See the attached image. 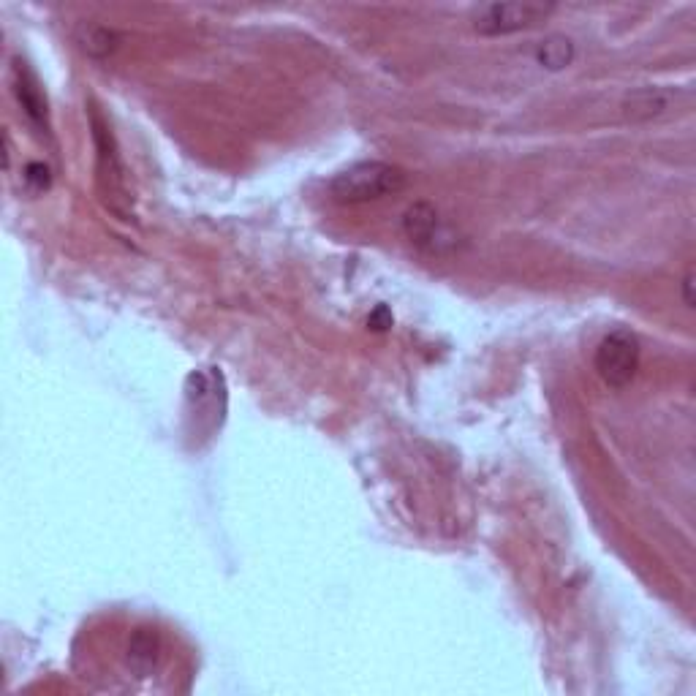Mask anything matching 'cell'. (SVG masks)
<instances>
[{
    "label": "cell",
    "mask_w": 696,
    "mask_h": 696,
    "mask_svg": "<svg viewBox=\"0 0 696 696\" xmlns=\"http://www.w3.org/2000/svg\"><path fill=\"white\" fill-rule=\"evenodd\" d=\"M406 172L387 161H359L332 177L329 194L340 204H368L400 194L406 188Z\"/></svg>",
    "instance_id": "obj_1"
},
{
    "label": "cell",
    "mask_w": 696,
    "mask_h": 696,
    "mask_svg": "<svg viewBox=\"0 0 696 696\" xmlns=\"http://www.w3.org/2000/svg\"><path fill=\"white\" fill-rule=\"evenodd\" d=\"M90 128H93V142H96V172L104 202L123 221H134V207H131V196H128L126 166H123V158L117 153L112 128L107 126V120L101 117V112L96 107L90 109Z\"/></svg>",
    "instance_id": "obj_2"
},
{
    "label": "cell",
    "mask_w": 696,
    "mask_h": 696,
    "mask_svg": "<svg viewBox=\"0 0 696 696\" xmlns=\"http://www.w3.org/2000/svg\"><path fill=\"white\" fill-rule=\"evenodd\" d=\"M596 370L612 389L629 387L639 370V340L629 329H612L596 348Z\"/></svg>",
    "instance_id": "obj_3"
},
{
    "label": "cell",
    "mask_w": 696,
    "mask_h": 696,
    "mask_svg": "<svg viewBox=\"0 0 696 696\" xmlns=\"http://www.w3.org/2000/svg\"><path fill=\"white\" fill-rule=\"evenodd\" d=\"M552 11L555 6H544V3H490V6H479L471 14V22L482 36H509L539 25Z\"/></svg>",
    "instance_id": "obj_4"
},
{
    "label": "cell",
    "mask_w": 696,
    "mask_h": 696,
    "mask_svg": "<svg viewBox=\"0 0 696 696\" xmlns=\"http://www.w3.org/2000/svg\"><path fill=\"white\" fill-rule=\"evenodd\" d=\"M403 229H406L408 240L425 248L430 253H441L455 248L457 237L446 229L433 204L416 202L414 207H408L406 218H403Z\"/></svg>",
    "instance_id": "obj_5"
},
{
    "label": "cell",
    "mask_w": 696,
    "mask_h": 696,
    "mask_svg": "<svg viewBox=\"0 0 696 696\" xmlns=\"http://www.w3.org/2000/svg\"><path fill=\"white\" fill-rule=\"evenodd\" d=\"M672 107V90H664V87H642L637 93H631L626 98V117L631 120H648V117H658L669 112Z\"/></svg>",
    "instance_id": "obj_6"
},
{
    "label": "cell",
    "mask_w": 696,
    "mask_h": 696,
    "mask_svg": "<svg viewBox=\"0 0 696 696\" xmlns=\"http://www.w3.org/2000/svg\"><path fill=\"white\" fill-rule=\"evenodd\" d=\"M161 653V639L155 629H136L131 642H128V664L139 677H147L158 664Z\"/></svg>",
    "instance_id": "obj_7"
},
{
    "label": "cell",
    "mask_w": 696,
    "mask_h": 696,
    "mask_svg": "<svg viewBox=\"0 0 696 696\" xmlns=\"http://www.w3.org/2000/svg\"><path fill=\"white\" fill-rule=\"evenodd\" d=\"M14 71H17L14 90H17V98H20L22 109L28 112L30 120H36L39 126H44V123H47V101H44V96H41L39 82H36V77H33L28 68H25V63H17Z\"/></svg>",
    "instance_id": "obj_8"
},
{
    "label": "cell",
    "mask_w": 696,
    "mask_h": 696,
    "mask_svg": "<svg viewBox=\"0 0 696 696\" xmlns=\"http://www.w3.org/2000/svg\"><path fill=\"white\" fill-rule=\"evenodd\" d=\"M77 41L90 58H109L117 49L120 36H117L115 30L101 28V25H82L77 33Z\"/></svg>",
    "instance_id": "obj_9"
},
{
    "label": "cell",
    "mask_w": 696,
    "mask_h": 696,
    "mask_svg": "<svg viewBox=\"0 0 696 696\" xmlns=\"http://www.w3.org/2000/svg\"><path fill=\"white\" fill-rule=\"evenodd\" d=\"M536 60L539 66L550 68V71H561L574 60V44L566 36H550L536 47Z\"/></svg>",
    "instance_id": "obj_10"
},
{
    "label": "cell",
    "mask_w": 696,
    "mask_h": 696,
    "mask_svg": "<svg viewBox=\"0 0 696 696\" xmlns=\"http://www.w3.org/2000/svg\"><path fill=\"white\" fill-rule=\"evenodd\" d=\"M25 183L33 185L36 191H44L49 185V169L44 164H30L25 169Z\"/></svg>",
    "instance_id": "obj_11"
}]
</instances>
